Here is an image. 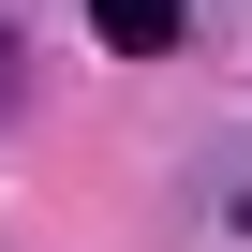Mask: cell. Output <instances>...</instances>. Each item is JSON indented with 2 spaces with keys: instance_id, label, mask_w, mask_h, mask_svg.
Listing matches in <instances>:
<instances>
[{
  "instance_id": "cell-1",
  "label": "cell",
  "mask_w": 252,
  "mask_h": 252,
  "mask_svg": "<svg viewBox=\"0 0 252 252\" xmlns=\"http://www.w3.org/2000/svg\"><path fill=\"white\" fill-rule=\"evenodd\" d=\"M89 30H104L119 60H163V45L193 30V0H89Z\"/></svg>"
},
{
  "instance_id": "cell-2",
  "label": "cell",
  "mask_w": 252,
  "mask_h": 252,
  "mask_svg": "<svg viewBox=\"0 0 252 252\" xmlns=\"http://www.w3.org/2000/svg\"><path fill=\"white\" fill-rule=\"evenodd\" d=\"M222 237L252 252V149H237V178H222Z\"/></svg>"
},
{
  "instance_id": "cell-3",
  "label": "cell",
  "mask_w": 252,
  "mask_h": 252,
  "mask_svg": "<svg viewBox=\"0 0 252 252\" xmlns=\"http://www.w3.org/2000/svg\"><path fill=\"white\" fill-rule=\"evenodd\" d=\"M0 89H15V45H0Z\"/></svg>"
}]
</instances>
